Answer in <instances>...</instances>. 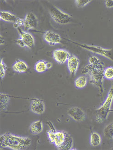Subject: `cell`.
Returning a JSON list of instances; mask_svg holds the SVG:
<instances>
[{"label": "cell", "mask_w": 113, "mask_h": 150, "mask_svg": "<svg viewBox=\"0 0 113 150\" xmlns=\"http://www.w3.org/2000/svg\"><path fill=\"white\" fill-rule=\"evenodd\" d=\"M31 144V140L28 137H20L11 133H5L0 136V148L13 150H24Z\"/></svg>", "instance_id": "cell-1"}, {"label": "cell", "mask_w": 113, "mask_h": 150, "mask_svg": "<svg viewBox=\"0 0 113 150\" xmlns=\"http://www.w3.org/2000/svg\"><path fill=\"white\" fill-rule=\"evenodd\" d=\"M104 66L102 63L98 66H94L88 64L82 70L84 75H89L90 83L92 85L99 88L101 93H103V81L104 77Z\"/></svg>", "instance_id": "cell-2"}, {"label": "cell", "mask_w": 113, "mask_h": 150, "mask_svg": "<svg viewBox=\"0 0 113 150\" xmlns=\"http://www.w3.org/2000/svg\"><path fill=\"white\" fill-rule=\"evenodd\" d=\"M113 101V85L110 88L107 98L102 105L96 110L95 120L97 123H102L107 120L110 113Z\"/></svg>", "instance_id": "cell-3"}, {"label": "cell", "mask_w": 113, "mask_h": 150, "mask_svg": "<svg viewBox=\"0 0 113 150\" xmlns=\"http://www.w3.org/2000/svg\"><path fill=\"white\" fill-rule=\"evenodd\" d=\"M49 13L54 21L60 25L69 23L72 19V17L69 14L63 12L55 6H51L50 8Z\"/></svg>", "instance_id": "cell-4"}, {"label": "cell", "mask_w": 113, "mask_h": 150, "mask_svg": "<svg viewBox=\"0 0 113 150\" xmlns=\"http://www.w3.org/2000/svg\"><path fill=\"white\" fill-rule=\"evenodd\" d=\"M67 40L72 42L75 45H78L80 47L83 48L84 49H86V50L93 52L97 54L102 55L105 57L107 58L108 59L113 61V56L112 55L111 50L106 49L100 47V46L90 45H86V44H79V43H76V42L70 40Z\"/></svg>", "instance_id": "cell-5"}, {"label": "cell", "mask_w": 113, "mask_h": 150, "mask_svg": "<svg viewBox=\"0 0 113 150\" xmlns=\"http://www.w3.org/2000/svg\"><path fill=\"white\" fill-rule=\"evenodd\" d=\"M47 134L50 143L54 144L57 148L64 143L66 136L65 131H56L55 132H52L49 130L47 132Z\"/></svg>", "instance_id": "cell-6"}, {"label": "cell", "mask_w": 113, "mask_h": 150, "mask_svg": "<svg viewBox=\"0 0 113 150\" xmlns=\"http://www.w3.org/2000/svg\"><path fill=\"white\" fill-rule=\"evenodd\" d=\"M52 55L56 62L59 64L62 65L67 62L71 56V54L68 51L60 49L54 50Z\"/></svg>", "instance_id": "cell-7"}, {"label": "cell", "mask_w": 113, "mask_h": 150, "mask_svg": "<svg viewBox=\"0 0 113 150\" xmlns=\"http://www.w3.org/2000/svg\"><path fill=\"white\" fill-rule=\"evenodd\" d=\"M67 112L69 117L77 122H82L86 119V115L85 112L78 107L71 108L68 110Z\"/></svg>", "instance_id": "cell-8"}, {"label": "cell", "mask_w": 113, "mask_h": 150, "mask_svg": "<svg viewBox=\"0 0 113 150\" xmlns=\"http://www.w3.org/2000/svg\"><path fill=\"white\" fill-rule=\"evenodd\" d=\"M44 40L51 46L58 45L61 42V37L59 33L51 30H47L43 35Z\"/></svg>", "instance_id": "cell-9"}, {"label": "cell", "mask_w": 113, "mask_h": 150, "mask_svg": "<svg viewBox=\"0 0 113 150\" xmlns=\"http://www.w3.org/2000/svg\"><path fill=\"white\" fill-rule=\"evenodd\" d=\"M20 39L24 45V47L31 48L35 45V41L34 38L31 33L22 31L20 28H17Z\"/></svg>", "instance_id": "cell-10"}, {"label": "cell", "mask_w": 113, "mask_h": 150, "mask_svg": "<svg viewBox=\"0 0 113 150\" xmlns=\"http://www.w3.org/2000/svg\"><path fill=\"white\" fill-rule=\"evenodd\" d=\"M31 110L36 115H42L45 110L44 101L39 98H34L31 103Z\"/></svg>", "instance_id": "cell-11"}, {"label": "cell", "mask_w": 113, "mask_h": 150, "mask_svg": "<svg viewBox=\"0 0 113 150\" xmlns=\"http://www.w3.org/2000/svg\"><path fill=\"white\" fill-rule=\"evenodd\" d=\"M37 25V18L35 14L33 13H28L24 19V27L25 30L36 28Z\"/></svg>", "instance_id": "cell-12"}, {"label": "cell", "mask_w": 113, "mask_h": 150, "mask_svg": "<svg viewBox=\"0 0 113 150\" xmlns=\"http://www.w3.org/2000/svg\"><path fill=\"white\" fill-rule=\"evenodd\" d=\"M67 67L71 75H74L77 73L80 65V61L78 58L74 55H71L67 61Z\"/></svg>", "instance_id": "cell-13"}, {"label": "cell", "mask_w": 113, "mask_h": 150, "mask_svg": "<svg viewBox=\"0 0 113 150\" xmlns=\"http://www.w3.org/2000/svg\"><path fill=\"white\" fill-rule=\"evenodd\" d=\"M12 69L15 72L24 73L28 71L29 66L25 62L20 59H16L12 66Z\"/></svg>", "instance_id": "cell-14"}, {"label": "cell", "mask_w": 113, "mask_h": 150, "mask_svg": "<svg viewBox=\"0 0 113 150\" xmlns=\"http://www.w3.org/2000/svg\"><path fill=\"white\" fill-rule=\"evenodd\" d=\"M43 123L41 120H37L32 123L29 127V130L33 134H38L43 132Z\"/></svg>", "instance_id": "cell-15"}, {"label": "cell", "mask_w": 113, "mask_h": 150, "mask_svg": "<svg viewBox=\"0 0 113 150\" xmlns=\"http://www.w3.org/2000/svg\"><path fill=\"white\" fill-rule=\"evenodd\" d=\"M65 138L64 143L59 147L57 148L59 150H72L73 146V139L68 133L65 132Z\"/></svg>", "instance_id": "cell-16"}, {"label": "cell", "mask_w": 113, "mask_h": 150, "mask_svg": "<svg viewBox=\"0 0 113 150\" xmlns=\"http://www.w3.org/2000/svg\"><path fill=\"white\" fill-rule=\"evenodd\" d=\"M0 18L2 21L14 23L16 21L17 17L10 12L2 11L0 12Z\"/></svg>", "instance_id": "cell-17"}, {"label": "cell", "mask_w": 113, "mask_h": 150, "mask_svg": "<svg viewBox=\"0 0 113 150\" xmlns=\"http://www.w3.org/2000/svg\"><path fill=\"white\" fill-rule=\"evenodd\" d=\"M102 142V138L99 133L96 132L92 133L90 137V143L91 146L96 147L99 146Z\"/></svg>", "instance_id": "cell-18"}, {"label": "cell", "mask_w": 113, "mask_h": 150, "mask_svg": "<svg viewBox=\"0 0 113 150\" xmlns=\"http://www.w3.org/2000/svg\"><path fill=\"white\" fill-rule=\"evenodd\" d=\"M87 81L88 80L87 77L85 75L79 76L74 81L75 88L78 89L84 88L87 85Z\"/></svg>", "instance_id": "cell-19"}, {"label": "cell", "mask_w": 113, "mask_h": 150, "mask_svg": "<svg viewBox=\"0 0 113 150\" xmlns=\"http://www.w3.org/2000/svg\"><path fill=\"white\" fill-rule=\"evenodd\" d=\"M1 111L4 112L7 109L10 100V97L7 94L1 93Z\"/></svg>", "instance_id": "cell-20"}, {"label": "cell", "mask_w": 113, "mask_h": 150, "mask_svg": "<svg viewBox=\"0 0 113 150\" xmlns=\"http://www.w3.org/2000/svg\"><path fill=\"white\" fill-rule=\"evenodd\" d=\"M46 64V62L43 60H40L37 62L34 67L35 71L38 73H44L47 70Z\"/></svg>", "instance_id": "cell-21"}, {"label": "cell", "mask_w": 113, "mask_h": 150, "mask_svg": "<svg viewBox=\"0 0 113 150\" xmlns=\"http://www.w3.org/2000/svg\"><path fill=\"white\" fill-rule=\"evenodd\" d=\"M104 134L106 138L111 140L113 139V123L107 125L104 130Z\"/></svg>", "instance_id": "cell-22"}, {"label": "cell", "mask_w": 113, "mask_h": 150, "mask_svg": "<svg viewBox=\"0 0 113 150\" xmlns=\"http://www.w3.org/2000/svg\"><path fill=\"white\" fill-rule=\"evenodd\" d=\"M104 77L107 80L113 79V67H108L104 70Z\"/></svg>", "instance_id": "cell-23"}, {"label": "cell", "mask_w": 113, "mask_h": 150, "mask_svg": "<svg viewBox=\"0 0 113 150\" xmlns=\"http://www.w3.org/2000/svg\"><path fill=\"white\" fill-rule=\"evenodd\" d=\"M7 69V67L6 64L3 62V59H1L0 62V76L1 80L5 76L6 72Z\"/></svg>", "instance_id": "cell-24"}, {"label": "cell", "mask_w": 113, "mask_h": 150, "mask_svg": "<svg viewBox=\"0 0 113 150\" xmlns=\"http://www.w3.org/2000/svg\"><path fill=\"white\" fill-rule=\"evenodd\" d=\"M102 63L100 59L97 56H92L88 59V64L92 66H97Z\"/></svg>", "instance_id": "cell-25"}, {"label": "cell", "mask_w": 113, "mask_h": 150, "mask_svg": "<svg viewBox=\"0 0 113 150\" xmlns=\"http://www.w3.org/2000/svg\"><path fill=\"white\" fill-rule=\"evenodd\" d=\"M91 0H76L75 3L77 7L82 8L91 2Z\"/></svg>", "instance_id": "cell-26"}, {"label": "cell", "mask_w": 113, "mask_h": 150, "mask_svg": "<svg viewBox=\"0 0 113 150\" xmlns=\"http://www.w3.org/2000/svg\"><path fill=\"white\" fill-rule=\"evenodd\" d=\"M23 26H24V20L20 18H17L16 21L14 23V27L18 28Z\"/></svg>", "instance_id": "cell-27"}, {"label": "cell", "mask_w": 113, "mask_h": 150, "mask_svg": "<svg viewBox=\"0 0 113 150\" xmlns=\"http://www.w3.org/2000/svg\"><path fill=\"white\" fill-rule=\"evenodd\" d=\"M46 124L48 125V127L49 128L50 131L52 132H55L56 131L54 125L52 124V122L50 121H48L46 122Z\"/></svg>", "instance_id": "cell-28"}, {"label": "cell", "mask_w": 113, "mask_h": 150, "mask_svg": "<svg viewBox=\"0 0 113 150\" xmlns=\"http://www.w3.org/2000/svg\"><path fill=\"white\" fill-rule=\"evenodd\" d=\"M105 6L108 8H113V0H107L105 1Z\"/></svg>", "instance_id": "cell-29"}, {"label": "cell", "mask_w": 113, "mask_h": 150, "mask_svg": "<svg viewBox=\"0 0 113 150\" xmlns=\"http://www.w3.org/2000/svg\"><path fill=\"white\" fill-rule=\"evenodd\" d=\"M46 66L47 70H49L52 68L53 65H52V63L50 62H46Z\"/></svg>", "instance_id": "cell-30"}, {"label": "cell", "mask_w": 113, "mask_h": 150, "mask_svg": "<svg viewBox=\"0 0 113 150\" xmlns=\"http://www.w3.org/2000/svg\"><path fill=\"white\" fill-rule=\"evenodd\" d=\"M5 41L4 39H3V38H2V36L1 35V45H4V44Z\"/></svg>", "instance_id": "cell-31"}]
</instances>
